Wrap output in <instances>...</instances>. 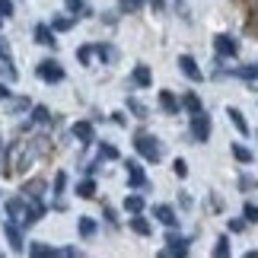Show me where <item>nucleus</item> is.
<instances>
[{"label":"nucleus","instance_id":"e433bc0d","mask_svg":"<svg viewBox=\"0 0 258 258\" xmlns=\"http://www.w3.org/2000/svg\"><path fill=\"white\" fill-rule=\"evenodd\" d=\"M0 16H4V19L13 16V0H0Z\"/></svg>","mask_w":258,"mask_h":258},{"label":"nucleus","instance_id":"cd10ccee","mask_svg":"<svg viewBox=\"0 0 258 258\" xmlns=\"http://www.w3.org/2000/svg\"><path fill=\"white\" fill-rule=\"evenodd\" d=\"M214 255H217V258H226V255H230V239H226V236H220V239H217Z\"/></svg>","mask_w":258,"mask_h":258},{"label":"nucleus","instance_id":"a19ab883","mask_svg":"<svg viewBox=\"0 0 258 258\" xmlns=\"http://www.w3.org/2000/svg\"><path fill=\"white\" fill-rule=\"evenodd\" d=\"M230 230H233V233H242V230H245V220H233Z\"/></svg>","mask_w":258,"mask_h":258},{"label":"nucleus","instance_id":"ea45409f","mask_svg":"<svg viewBox=\"0 0 258 258\" xmlns=\"http://www.w3.org/2000/svg\"><path fill=\"white\" fill-rule=\"evenodd\" d=\"M112 121H115L118 127H124V124H127V118H124V112H112Z\"/></svg>","mask_w":258,"mask_h":258},{"label":"nucleus","instance_id":"0eeeda50","mask_svg":"<svg viewBox=\"0 0 258 258\" xmlns=\"http://www.w3.org/2000/svg\"><path fill=\"white\" fill-rule=\"evenodd\" d=\"M153 217H156V220H160L163 226H169V230H175V226H178L175 207H169V204H156V207H153Z\"/></svg>","mask_w":258,"mask_h":258},{"label":"nucleus","instance_id":"c85d7f7f","mask_svg":"<svg viewBox=\"0 0 258 258\" xmlns=\"http://www.w3.org/2000/svg\"><path fill=\"white\" fill-rule=\"evenodd\" d=\"M64 7H67V13H74V16H83V0H64Z\"/></svg>","mask_w":258,"mask_h":258},{"label":"nucleus","instance_id":"37998d69","mask_svg":"<svg viewBox=\"0 0 258 258\" xmlns=\"http://www.w3.org/2000/svg\"><path fill=\"white\" fill-rule=\"evenodd\" d=\"M249 10H252V16L258 19V0H249Z\"/></svg>","mask_w":258,"mask_h":258},{"label":"nucleus","instance_id":"473e14b6","mask_svg":"<svg viewBox=\"0 0 258 258\" xmlns=\"http://www.w3.org/2000/svg\"><path fill=\"white\" fill-rule=\"evenodd\" d=\"M242 217H245V223H258V207L255 204H245L242 207Z\"/></svg>","mask_w":258,"mask_h":258},{"label":"nucleus","instance_id":"a878e982","mask_svg":"<svg viewBox=\"0 0 258 258\" xmlns=\"http://www.w3.org/2000/svg\"><path fill=\"white\" fill-rule=\"evenodd\" d=\"M127 112H134V118H147V105L141 99H127Z\"/></svg>","mask_w":258,"mask_h":258},{"label":"nucleus","instance_id":"9d476101","mask_svg":"<svg viewBox=\"0 0 258 258\" xmlns=\"http://www.w3.org/2000/svg\"><path fill=\"white\" fill-rule=\"evenodd\" d=\"M45 217V204H38V198H32V204L23 211V226H32Z\"/></svg>","mask_w":258,"mask_h":258},{"label":"nucleus","instance_id":"a211bd4d","mask_svg":"<svg viewBox=\"0 0 258 258\" xmlns=\"http://www.w3.org/2000/svg\"><path fill=\"white\" fill-rule=\"evenodd\" d=\"M23 211H26V201H23V198H10V201H7V217H10V220L23 217Z\"/></svg>","mask_w":258,"mask_h":258},{"label":"nucleus","instance_id":"dca6fc26","mask_svg":"<svg viewBox=\"0 0 258 258\" xmlns=\"http://www.w3.org/2000/svg\"><path fill=\"white\" fill-rule=\"evenodd\" d=\"M131 230H134L137 236H150L153 226H150V220H144L141 214H134V217H131Z\"/></svg>","mask_w":258,"mask_h":258},{"label":"nucleus","instance_id":"c756f323","mask_svg":"<svg viewBox=\"0 0 258 258\" xmlns=\"http://www.w3.org/2000/svg\"><path fill=\"white\" fill-rule=\"evenodd\" d=\"M99 156H102V160H118V150L112 144H99Z\"/></svg>","mask_w":258,"mask_h":258},{"label":"nucleus","instance_id":"412c9836","mask_svg":"<svg viewBox=\"0 0 258 258\" xmlns=\"http://www.w3.org/2000/svg\"><path fill=\"white\" fill-rule=\"evenodd\" d=\"M29 255H35V258H51V255H57V249H51V245H42V242H32V245H29Z\"/></svg>","mask_w":258,"mask_h":258},{"label":"nucleus","instance_id":"4c0bfd02","mask_svg":"<svg viewBox=\"0 0 258 258\" xmlns=\"http://www.w3.org/2000/svg\"><path fill=\"white\" fill-rule=\"evenodd\" d=\"M121 7H124V10H141L144 0H121Z\"/></svg>","mask_w":258,"mask_h":258},{"label":"nucleus","instance_id":"a18cd8bd","mask_svg":"<svg viewBox=\"0 0 258 258\" xmlns=\"http://www.w3.org/2000/svg\"><path fill=\"white\" fill-rule=\"evenodd\" d=\"M150 7L156 10V13H160V10H163V0H150Z\"/></svg>","mask_w":258,"mask_h":258},{"label":"nucleus","instance_id":"58836bf2","mask_svg":"<svg viewBox=\"0 0 258 258\" xmlns=\"http://www.w3.org/2000/svg\"><path fill=\"white\" fill-rule=\"evenodd\" d=\"M0 61H13V57H10V48H7L4 38H0Z\"/></svg>","mask_w":258,"mask_h":258},{"label":"nucleus","instance_id":"39448f33","mask_svg":"<svg viewBox=\"0 0 258 258\" xmlns=\"http://www.w3.org/2000/svg\"><path fill=\"white\" fill-rule=\"evenodd\" d=\"M4 236H7V242H10V249H13V252H26L23 230L16 226V220H7V223H4Z\"/></svg>","mask_w":258,"mask_h":258},{"label":"nucleus","instance_id":"7ed1b4c3","mask_svg":"<svg viewBox=\"0 0 258 258\" xmlns=\"http://www.w3.org/2000/svg\"><path fill=\"white\" fill-rule=\"evenodd\" d=\"M35 77L38 80H45V83H61L64 80V67L54 61V57H48V61H42L35 67Z\"/></svg>","mask_w":258,"mask_h":258},{"label":"nucleus","instance_id":"f3484780","mask_svg":"<svg viewBox=\"0 0 258 258\" xmlns=\"http://www.w3.org/2000/svg\"><path fill=\"white\" fill-rule=\"evenodd\" d=\"M77 233H80L83 239L96 236V220H93V217H80V220H77Z\"/></svg>","mask_w":258,"mask_h":258},{"label":"nucleus","instance_id":"aec40b11","mask_svg":"<svg viewBox=\"0 0 258 258\" xmlns=\"http://www.w3.org/2000/svg\"><path fill=\"white\" fill-rule=\"evenodd\" d=\"M93 54H99V57H102V64H112L115 57H118V51H115L112 45H96V48H93Z\"/></svg>","mask_w":258,"mask_h":258},{"label":"nucleus","instance_id":"423d86ee","mask_svg":"<svg viewBox=\"0 0 258 258\" xmlns=\"http://www.w3.org/2000/svg\"><path fill=\"white\" fill-rule=\"evenodd\" d=\"M178 71H182L188 80H195V83H201V80H204L201 67H198V61H195L191 54H182V57H178Z\"/></svg>","mask_w":258,"mask_h":258},{"label":"nucleus","instance_id":"72a5a7b5","mask_svg":"<svg viewBox=\"0 0 258 258\" xmlns=\"http://www.w3.org/2000/svg\"><path fill=\"white\" fill-rule=\"evenodd\" d=\"M172 172H175L178 178H185V175H188V163L182 160V156H178V160H172Z\"/></svg>","mask_w":258,"mask_h":258},{"label":"nucleus","instance_id":"49530a36","mask_svg":"<svg viewBox=\"0 0 258 258\" xmlns=\"http://www.w3.org/2000/svg\"><path fill=\"white\" fill-rule=\"evenodd\" d=\"M0 23H4V16H0Z\"/></svg>","mask_w":258,"mask_h":258},{"label":"nucleus","instance_id":"1a4fd4ad","mask_svg":"<svg viewBox=\"0 0 258 258\" xmlns=\"http://www.w3.org/2000/svg\"><path fill=\"white\" fill-rule=\"evenodd\" d=\"M71 134H74V137H77V141H80L83 147L96 141V131H93V121H77V124L71 127Z\"/></svg>","mask_w":258,"mask_h":258},{"label":"nucleus","instance_id":"4be33fe9","mask_svg":"<svg viewBox=\"0 0 258 258\" xmlns=\"http://www.w3.org/2000/svg\"><path fill=\"white\" fill-rule=\"evenodd\" d=\"M51 121V112L45 105H32V124H48Z\"/></svg>","mask_w":258,"mask_h":258},{"label":"nucleus","instance_id":"f704fd0d","mask_svg":"<svg viewBox=\"0 0 258 258\" xmlns=\"http://www.w3.org/2000/svg\"><path fill=\"white\" fill-rule=\"evenodd\" d=\"M77 61H80V64H89V61H93V48H89V45L77 48Z\"/></svg>","mask_w":258,"mask_h":258},{"label":"nucleus","instance_id":"c03bdc74","mask_svg":"<svg viewBox=\"0 0 258 258\" xmlns=\"http://www.w3.org/2000/svg\"><path fill=\"white\" fill-rule=\"evenodd\" d=\"M0 99H10V89H7V83H0Z\"/></svg>","mask_w":258,"mask_h":258},{"label":"nucleus","instance_id":"6ab92c4d","mask_svg":"<svg viewBox=\"0 0 258 258\" xmlns=\"http://www.w3.org/2000/svg\"><path fill=\"white\" fill-rule=\"evenodd\" d=\"M124 211L127 214H144V195H127L124 198Z\"/></svg>","mask_w":258,"mask_h":258},{"label":"nucleus","instance_id":"c9c22d12","mask_svg":"<svg viewBox=\"0 0 258 258\" xmlns=\"http://www.w3.org/2000/svg\"><path fill=\"white\" fill-rule=\"evenodd\" d=\"M64 188H67V172H57L54 175V195H64Z\"/></svg>","mask_w":258,"mask_h":258},{"label":"nucleus","instance_id":"f8f14e48","mask_svg":"<svg viewBox=\"0 0 258 258\" xmlns=\"http://www.w3.org/2000/svg\"><path fill=\"white\" fill-rule=\"evenodd\" d=\"M166 249H163V255H188V239L185 236H166Z\"/></svg>","mask_w":258,"mask_h":258},{"label":"nucleus","instance_id":"ddd939ff","mask_svg":"<svg viewBox=\"0 0 258 258\" xmlns=\"http://www.w3.org/2000/svg\"><path fill=\"white\" fill-rule=\"evenodd\" d=\"M35 42H38V45H45V48H54V45H57L54 29H51V26H45V23H38V26H35Z\"/></svg>","mask_w":258,"mask_h":258},{"label":"nucleus","instance_id":"f03ea898","mask_svg":"<svg viewBox=\"0 0 258 258\" xmlns=\"http://www.w3.org/2000/svg\"><path fill=\"white\" fill-rule=\"evenodd\" d=\"M191 141L195 144H207V141H211V115H207L204 108L191 112Z\"/></svg>","mask_w":258,"mask_h":258},{"label":"nucleus","instance_id":"79ce46f5","mask_svg":"<svg viewBox=\"0 0 258 258\" xmlns=\"http://www.w3.org/2000/svg\"><path fill=\"white\" fill-rule=\"evenodd\" d=\"M57 255H67V258H74V255H80L77 249H71V245H67V249H57Z\"/></svg>","mask_w":258,"mask_h":258},{"label":"nucleus","instance_id":"7c9ffc66","mask_svg":"<svg viewBox=\"0 0 258 258\" xmlns=\"http://www.w3.org/2000/svg\"><path fill=\"white\" fill-rule=\"evenodd\" d=\"M182 105H185V108H188V112H198V108H201V99H198V96H195V93H188V96H185V99H182Z\"/></svg>","mask_w":258,"mask_h":258},{"label":"nucleus","instance_id":"393cba45","mask_svg":"<svg viewBox=\"0 0 258 258\" xmlns=\"http://www.w3.org/2000/svg\"><path fill=\"white\" fill-rule=\"evenodd\" d=\"M233 156H236L239 163H252V160H255L252 150H249V147H242V144H236V147H233Z\"/></svg>","mask_w":258,"mask_h":258},{"label":"nucleus","instance_id":"2f4dec72","mask_svg":"<svg viewBox=\"0 0 258 258\" xmlns=\"http://www.w3.org/2000/svg\"><path fill=\"white\" fill-rule=\"evenodd\" d=\"M236 74H239L242 80H258V64H252V67H239Z\"/></svg>","mask_w":258,"mask_h":258},{"label":"nucleus","instance_id":"b1692460","mask_svg":"<svg viewBox=\"0 0 258 258\" xmlns=\"http://www.w3.org/2000/svg\"><path fill=\"white\" fill-rule=\"evenodd\" d=\"M77 195L80 198H96V182L93 178H83V182L77 185Z\"/></svg>","mask_w":258,"mask_h":258},{"label":"nucleus","instance_id":"bb28decb","mask_svg":"<svg viewBox=\"0 0 258 258\" xmlns=\"http://www.w3.org/2000/svg\"><path fill=\"white\" fill-rule=\"evenodd\" d=\"M71 26H74V19H71V16H54V23H51L54 32H67Z\"/></svg>","mask_w":258,"mask_h":258},{"label":"nucleus","instance_id":"20e7f679","mask_svg":"<svg viewBox=\"0 0 258 258\" xmlns=\"http://www.w3.org/2000/svg\"><path fill=\"white\" fill-rule=\"evenodd\" d=\"M214 51L220 57H236L239 54V42H236L233 35H217L214 38Z\"/></svg>","mask_w":258,"mask_h":258},{"label":"nucleus","instance_id":"9b49d317","mask_svg":"<svg viewBox=\"0 0 258 258\" xmlns=\"http://www.w3.org/2000/svg\"><path fill=\"white\" fill-rule=\"evenodd\" d=\"M160 105H163L166 115H178V112H182V99H175L169 89H160Z\"/></svg>","mask_w":258,"mask_h":258},{"label":"nucleus","instance_id":"6e6552de","mask_svg":"<svg viewBox=\"0 0 258 258\" xmlns=\"http://www.w3.org/2000/svg\"><path fill=\"white\" fill-rule=\"evenodd\" d=\"M124 169H127V182H131V188H147V185H150V182H147V175H144V169H141V163L127 160Z\"/></svg>","mask_w":258,"mask_h":258},{"label":"nucleus","instance_id":"2eb2a0df","mask_svg":"<svg viewBox=\"0 0 258 258\" xmlns=\"http://www.w3.org/2000/svg\"><path fill=\"white\" fill-rule=\"evenodd\" d=\"M226 115H230V121H233V127H236V131H239L242 137H249V121L242 118V112H239V108H226Z\"/></svg>","mask_w":258,"mask_h":258},{"label":"nucleus","instance_id":"4468645a","mask_svg":"<svg viewBox=\"0 0 258 258\" xmlns=\"http://www.w3.org/2000/svg\"><path fill=\"white\" fill-rule=\"evenodd\" d=\"M131 80L141 86V89H147V86L153 83V71H150L147 64H137V67H134V74H131Z\"/></svg>","mask_w":258,"mask_h":258},{"label":"nucleus","instance_id":"f257e3e1","mask_svg":"<svg viewBox=\"0 0 258 258\" xmlns=\"http://www.w3.org/2000/svg\"><path fill=\"white\" fill-rule=\"evenodd\" d=\"M134 150H137V156H144L147 163H160L163 160V147H160V141H156L153 134H134Z\"/></svg>","mask_w":258,"mask_h":258},{"label":"nucleus","instance_id":"5701e85b","mask_svg":"<svg viewBox=\"0 0 258 258\" xmlns=\"http://www.w3.org/2000/svg\"><path fill=\"white\" fill-rule=\"evenodd\" d=\"M23 191L29 195V198H42V191H45V182L42 178H32V182H26V188Z\"/></svg>","mask_w":258,"mask_h":258}]
</instances>
